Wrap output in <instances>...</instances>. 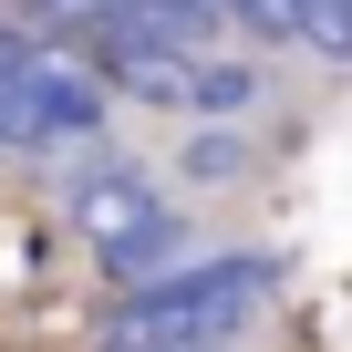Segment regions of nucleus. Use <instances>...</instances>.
<instances>
[{
    "instance_id": "39448f33",
    "label": "nucleus",
    "mask_w": 352,
    "mask_h": 352,
    "mask_svg": "<svg viewBox=\"0 0 352 352\" xmlns=\"http://www.w3.org/2000/svg\"><path fill=\"white\" fill-rule=\"evenodd\" d=\"M0 11H11L21 32H42V42H52V32H73V42H94V32L114 21V0H0Z\"/></svg>"
},
{
    "instance_id": "7ed1b4c3",
    "label": "nucleus",
    "mask_w": 352,
    "mask_h": 352,
    "mask_svg": "<svg viewBox=\"0 0 352 352\" xmlns=\"http://www.w3.org/2000/svg\"><path fill=\"white\" fill-rule=\"evenodd\" d=\"M0 145H32V155L104 145V73L73 63L63 42L21 32L11 11H0Z\"/></svg>"
},
{
    "instance_id": "20e7f679",
    "label": "nucleus",
    "mask_w": 352,
    "mask_h": 352,
    "mask_svg": "<svg viewBox=\"0 0 352 352\" xmlns=\"http://www.w3.org/2000/svg\"><path fill=\"white\" fill-rule=\"evenodd\" d=\"M94 42H124V52H166V63H218L239 32L218 0H114V21Z\"/></svg>"
},
{
    "instance_id": "f257e3e1",
    "label": "nucleus",
    "mask_w": 352,
    "mask_h": 352,
    "mask_svg": "<svg viewBox=\"0 0 352 352\" xmlns=\"http://www.w3.org/2000/svg\"><path fill=\"white\" fill-rule=\"evenodd\" d=\"M270 290H280V259H259V249L187 259L104 311V352H218L270 311Z\"/></svg>"
},
{
    "instance_id": "f03ea898",
    "label": "nucleus",
    "mask_w": 352,
    "mask_h": 352,
    "mask_svg": "<svg viewBox=\"0 0 352 352\" xmlns=\"http://www.w3.org/2000/svg\"><path fill=\"white\" fill-rule=\"evenodd\" d=\"M63 208H73V239L104 259L114 290H145L166 270H187V208H176L135 155H83Z\"/></svg>"
},
{
    "instance_id": "423d86ee",
    "label": "nucleus",
    "mask_w": 352,
    "mask_h": 352,
    "mask_svg": "<svg viewBox=\"0 0 352 352\" xmlns=\"http://www.w3.org/2000/svg\"><path fill=\"white\" fill-rule=\"evenodd\" d=\"M218 11H228V32H239V42H290V52H311L300 0H218Z\"/></svg>"
}]
</instances>
